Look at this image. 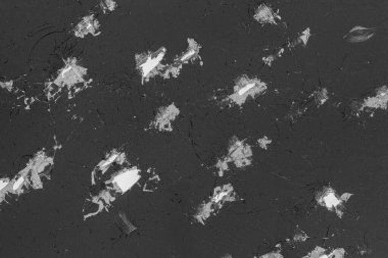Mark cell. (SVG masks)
I'll use <instances>...</instances> for the list:
<instances>
[{
  "instance_id": "6da1fadb",
  "label": "cell",
  "mask_w": 388,
  "mask_h": 258,
  "mask_svg": "<svg viewBox=\"0 0 388 258\" xmlns=\"http://www.w3.org/2000/svg\"><path fill=\"white\" fill-rule=\"evenodd\" d=\"M374 34L373 30L363 28V27H356L354 28L347 36L346 39L351 42H361L369 39Z\"/></svg>"
}]
</instances>
